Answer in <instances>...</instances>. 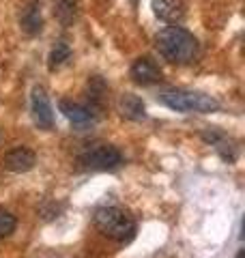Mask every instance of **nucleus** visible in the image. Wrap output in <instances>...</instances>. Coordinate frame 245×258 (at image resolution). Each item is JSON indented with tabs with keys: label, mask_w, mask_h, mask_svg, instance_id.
<instances>
[{
	"label": "nucleus",
	"mask_w": 245,
	"mask_h": 258,
	"mask_svg": "<svg viewBox=\"0 0 245 258\" xmlns=\"http://www.w3.org/2000/svg\"><path fill=\"white\" fill-rule=\"evenodd\" d=\"M159 54L174 64H187L198 56V39L183 26H166L155 37Z\"/></svg>",
	"instance_id": "1"
},
{
	"label": "nucleus",
	"mask_w": 245,
	"mask_h": 258,
	"mask_svg": "<svg viewBox=\"0 0 245 258\" xmlns=\"http://www.w3.org/2000/svg\"><path fill=\"white\" fill-rule=\"evenodd\" d=\"M95 226L105 237L127 243L136 237V220L118 207H101L95 211Z\"/></svg>",
	"instance_id": "2"
},
{
	"label": "nucleus",
	"mask_w": 245,
	"mask_h": 258,
	"mask_svg": "<svg viewBox=\"0 0 245 258\" xmlns=\"http://www.w3.org/2000/svg\"><path fill=\"white\" fill-rule=\"evenodd\" d=\"M159 101L163 106H168L170 110H176V112H213L219 108V103L211 95L181 91V88L163 91L159 95Z\"/></svg>",
	"instance_id": "3"
},
{
	"label": "nucleus",
	"mask_w": 245,
	"mask_h": 258,
	"mask_svg": "<svg viewBox=\"0 0 245 258\" xmlns=\"http://www.w3.org/2000/svg\"><path fill=\"white\" fill-rule=\"evenodd\" d=\"M82 164L93 170H114L122 164V153L112 144H93L82 153Z\"/></svg>",
	"instance_id": "4"
},
{
	"label": "nucleus",
	"mask_w": 245,
	"mask_h": 258,
	"mask_svg": "<svg viewBox=\"0 0 245 258\" xmlns=\"http://www.w3.org/2000/svg\"><path fill=\"white\" fill-rule=\"evenodd\" d=\"M30 110H32V118H35L37 127H41V129H52L54 127V112H52V106H50V99H47V95L41 86L32 88Z\"/></svg>",
	"instance_id": "5"
},
{
	"label": "nucleus",
	"mask_w": 245,
	"mask_h": 258,
	"mask_svg": "<svg viewBox=\"0 0 245 258\" xmlns=\"http://www.w3.org/2000/svg\"><path fill=\"white\" fill-rule=\"evenodd\" d=\"M132 78L138 84L151 86V84L161 82V69L157 67V62H155L153 58L142 56V58L134 60V64H132Z\"/></svg>",
	"instance_id": "6"
},
{
	"label": "nucleus",
	"mask_w": 245,
	"mask_h": 258,
	"mask_svg": "<svg viewBox=\"0 0 245 258\" xmlns=\"http://www.w3.org/2000/svg\"><path fill=\"white\" fill-rule=\"evenodd\" d=\"M35 164H37V155L26 147H18L9 151L3 159V166L9 172H28Z\"/></svg>",
	"instance_id": "7"
},
{
	"label": "nucleus",
	"mask_w": 245,
	"mask_h": 258,
	"mask_svg": "<svg viewBox=\"0 0 245 258\" xmlns=\"http://www.w3.org/2000/svg\"><path fill=\"white\" fill-rule=\"evenodd\" d=\"M153 11L163 22L178 24L185 18V3L183 0H153Z\"/></svg>",
	"instance_id": "8"
},
{
	"label": "nucleus",
	"mask_w": 245,
	"mask_h": 258,
	"mask_svg": "<svg viewBox=\"0 0 245 258\" xmlns=\"http://www.w3.org/2000/svg\"><path fill=\"white\" fill-rule=\"evenodd\" d=\"M20 24H22V30L26 35H39L41 28H43V18H41V5L39 0H32L24 7V11L20 15Z\"/></svg>",
	"instance_id": "9"
},
{
	"label": "nucleus",
	"mask_w": 245,
	"mask_h": 258,
	"mask_svg": "<svg viewBox=\"0 0 245 258\" xmlns=\"http://www.w3.org/2000/svg\"><path fill=\"white\" fill-rule=\"evenodd\" d=\"M60 112L65 116H67L73 125H86L91 123V120L95 118V114L91 110H88L86 106H80V103H71L67 99L60 101Z\"/></svg>",
	"instance_id": "10"
},
{
	"label": "nucleus",
	"mask_w": 245,
	"mask_h": 258,
	"mask_svg": "<svg viewBox=\"0 0 245 258\" xmlns=\"http://www.w3.org/2000/svg\"><path fill=\"white\" fill-rule=\"evenodd\" d=\"M120 114L125 118H132V120H142L146 116L142 99L132 93H125L120 97Z\"/></svg>",
	"instance_id": "11"
},
{
	"label": "nucleus",
	"mask_w": 245,
	"mask_h": 258,
	"mask_svg": "<svg viewBox=\"0 0 245 258\" xmlns=\"http://www.w3.org/2000/svg\"><path fill=\"white\" fill-rule=\"evenodd\" d=\"M78 11H80L78 0H58V3H56V9H54V15L58 18V22L63 26H71L78 18Z\"/></svg>",
	"instance_id": "12"
},
{
	"label": "nucleus",
	"mask_w": 245,
	"mask_h": 258,
	"mask_svg": "<svg viewBox=\"0 0 245 258\" xmlns=\"http://www.w3.org/2000/svg\"><path fill=\"white\" fill-rule=\"evenodd\" d=\"M71 58V50L67 43H56L54 50L50 52V58H47V67H50V71H56L58 67H63L65 62H67Z\"/></svg>",
	"instance_id": "13"
},
{
	"label": "nucleus",
	"mask_w": 245,
	"mask_h": 258,
	"mask_svg": "<svg viewBox=\"0 0 245 258\" xmlns=\"http://www.w3.org/2000/svg\"><path fill=\"white\" fill-rule=\"evenodd\" d=\"M15 226H18V220H15V215L9 213V211H5V209H0V239L13 235Z\"/></svg>",
	"instance_id": "14"
},
{
	"label": "nucleus",
	"mask_w": 245,
	"mask_h": 258,
	"mask_svg": "<svg viewBox=\"0 0 245 258\" xmlns=\"http://www.w3.org/2000/svg\"><path fill=\"white\" fill-rule=\"evenodd\" d=\"M236 258H245V249H239V254H236Z\"/></svg>",
	"instance_id": "15"
}]
</instances>
